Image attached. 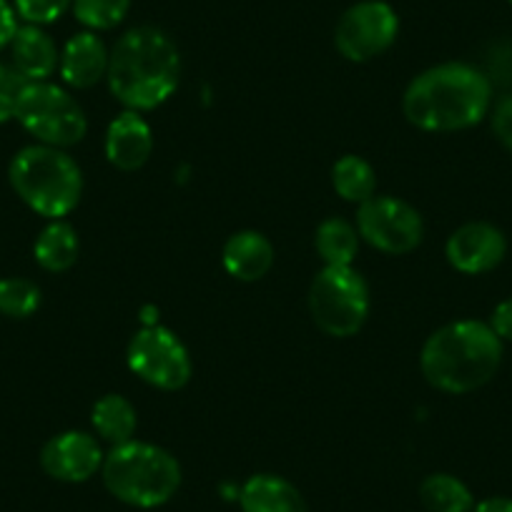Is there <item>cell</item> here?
Returning <instances> with one entry per match:
<instances>
[{
  "mask_svg": "<svg viewBox=\"0 0 512 512\" xmlns=\"http://www.w3.org/2000/svg\"><path fill=\"white\" fill-rule=\"evenodd\" d=\"M241 512H309L302 492L287 477L259 472L239 492Z\"/></svg>",
  "mask_w": 512,
  "mask_h": 512,
  "instance_id": "17",
  "label": "cell"
},
{
  "mask_svg": "<svg viewBox=\"0 0 512 512\" xmlns=\"http://www.w3.org/2000/svg\"><path fill=\"white\" fill-rule=\"evenodd\" d=\"M472 512H512L510 497H487V500L477 502Z\"/></svg>",
  "mask_w": 512,
  "mask_h": 512,
  "instance_id": "30",
  "label": "cell"
},
{
  "mask_svg": "<svg viewBox=\"0 0 512 512\" xmlns=\"http://www.w3.org/2000/svg\"><path fill=\"white\" fill-rule=\"evenodd\" d=\"M357 231L384 254H410L422 244L425 224L415 206L395 196H372L357 209Z\"/></svg>",
  "mask_w": 512,
  "mask_h": 512,
  "instance_id": "10",
  "label": "cell"
},
{
  "mask_svg": "<svg viewBox=\"0 0 512 512\" xmlns=\"http://www.w3.org/2000/svg\"><path fill=\"white\" fill-rule=\"evenodd\" d=\"M18 26H21V23H18L16 8H13L11 0H0V51L11 46Z\"/></svg>",
  "mask_w": 512,
  "mask_h": 512,
  "instance_id": "29",
  "label": "cell"
},
{
  "mask_svg": "<svg viewBox=\"0 0 512 512\" xmlns=\"http://www.w3.org/2000/svg\"><path fill=\"white\" fill-rule=\"evenodd\" d=\"M6 73H8V63L0 61V83L6 81Z\"/></svg>",
  "mask_w": 512,
  "mask_h": 512,
  "instance_id": "31",
  "label": "cell"
},
{
  "mask_svg": "<svg viewBox=\"0 0 512 512\" xmlns=\"http://www.w3.org/2000/svg\"><path fill=\"white\" fill-rule=\"evenodd\" d=\"M91 422L96 435L106 445L118 447L134 440L136 427H139V415H136V407L131 405V400H126L123 395H103L93 405Z\"/></svg>",
  "mask_w": 512,
  "mask_h": 512,
  "instance_id": "18",
  "label": "cell"
},
{
  "mask_svg": "<svg viewBox=\"0 0 512 512\" xmlns=\"http://www.w3.org/2000/svg\"><path fill=\"white\" fill-rule=\"evenodd\" d=\"M400 36V16L384 0H359L342 13L334 28V46L347 61L367 63L390 51Z\"/></svg>",
  "mask_w": 512,
  "mask_h": 512,
  "instance_id": "9",
  "label": "cell"
},
{
  "mask_svg": "<svg viewBox=\"0 0 512 512\" xmlns=\"http://www.w3.org/2000/svg\"><path fill=\"white\" fill-rule=\"evenodd\" d=\"M126 359L131 372L156 390H181L191 379L189 349L171 329L159 324H149L131 337Z\"/></svg>",
  "mask_w": 512,
  "mask_h": 512,
  "instance_id": "8",
  "label": "cell"
},
{
  "mask_svg": "<svg viewBox=\"0 0 512 512\" xmlns=\"http://www.w3.org/2000/svg\"><path fill=\"white\" fill-rule=\"evenodd\" d=\"M8 179L28 209L51 221L71 214L83 194L81 166L56 146L36 144L18 151Z\"/></svg>",
  "mask_w": 512,
  "mask_h": 512,
  "instance_id": "5",
  "label": "cell"
},
{
  "mask_svg": "<svg viewBox=\"0 0 512 512\" xmlns=\"http://www.w3.org/2000/svg\"><path fill=\"white\" fill-rule=\"evenodd\" d=\"M101 442L88 432L68 430L51 437L41 450V467L58 482H88L103 467Z\"/></svg>",
  "mask_w": 512,
  "mask_h": 512,
  "instance_id": "11",
  "label": "cell"
},
{
  "mask_svg": "<svg viewBox=\"0 0 512 512\" xmlns=\"http://www.w3.org/2000/svg\"><path fill=\"white\" fill-rule=\"evenodd\" d=\"M103 485L118 502L141 510L161 507L179 492L181 465L169 450L131 440L103 457Z\"/></svg>",
  "mask_w": 512,
  "mask_h": 512,
  "instance_id": "4",
  "label": "cell"
},
{
  "mask_svg": "<svg viewBox=\"0 0 512 512\" xmlns=\"http://www.w3.org/2000/svg\"><path fill=\"white\" fill-rule=\"evenodd\" d=\"M71 11L86 31L101 33L126 21L131 0H73Z\"/></svg>",
  "mask_w": 512,
  "mask_h": 512,
  "instance_id": "23",
  "label": "cell"
},
{
  "mask_svg": "<svg viewBox=\"0 0 512 512\" xmlns=\"http://www.w3.org/2000/svg\"><path fill=\"white\" fill-rule=\"evenodd\" d=\"M507 3H510V6H512V0H507Z\"/></svg>",
  "mask_w": 512,
  "mask_h": 512,
  "instance_id": "32",
  "label": "cell"
},
{
  "mask_svg": "<svg viewBox=\"0 0 512 512\" xmlns=\"http://www.w3.org/2000/svg\"><path fill=\"white\" fill-rule=\"evenodd\" d=\"M8 51H11L8 66L31 83L48 81L61 63V51L51 33L41 26H28V23L18 26Z\"/></svg>",
  "mask_w": 512,
  "mask_h": 512,
  "instance_id": "15",
  "label": "cell"
},
{
  "mask_svg": "<svg viewBox=\"0 0 512 512\" xmlns=\"http://www.w3.org/2000/svg\"><path fill=\"white\" fill-rule=\"evenodd\" d=\"M420 500L427 512H472L475 510V497L470 487L455 475L435 472L425 477L420 485Z\"/></svg>",
  "mask_w": 512,
  "mask_h": 512,
  "instance_id": "21",
  "label": "cell"
},
{
  "mask_svg": "<svg viewBox=\"0 0 512 512\" xmlns=\"http://www.w3.org/2000/svg\"><path fill=\"white\" fill-rule=\"evenodd\" d=\"M41 307V287L31 279H0V314L11 319H28Z\"/></svg>",
  "mask_w": 512,
  "mask_h": 512,
  "instance_id": "24",
  "label": "cell"
},
{
  "mask_svg": "<svg viewBox=\"0 0 512 512\" xmlns=\"http://www.w3.org/2000/svg\"><path fill=\"white\" fill-rule=\"evenodd\" d=\"M359 239L362 236H359L357 226L332 216L317 226L314 246H317V254L322 256L324 267H352L359 251Z\"/></svg>",
  "mask_w": 512,
  "mask_h": 512,
  "instance_id": "20",
  "label": "cell"
},
{
  "mask_svg": "<svg viewBox=\"0 0 512 512\" xmlns=\"http://www.w3.org/2000/svg\"><path fill=\"white\" fill-rule=\"evenodd\" d=\"M332 186L344 201L364 204V201L374 196V189H377V174H374L372 164H369L367 159L347 154L332 166Z\"/></svg>",
  "mask_w": 512,
  "mask_h": 512,
  "instance_id": "22",
  "label": "cell"
},
{
  "mask_svg": "<svg viewBox=\"0 0 512 512\" xmlns=\"http://www.w3.org/2000/svg\"><path fill=\"white\" fill-rule=\"evenodd\" d=\"M78 234L71 224L56 219L38 234L33 244V256H36L38 267L51 274L68 272L78 259Z\"/></svg>",
  "mask_w": 512,
  "mask_h": 512,
  "instance_id": "19",
  "label": "cell"
},
{
  "mask_svg": "<svg viewBox=\"0 0 512 512\" xmlns=\"http://www.w3.org/2000/svg\"><path fill=\"white\" fill-rule=\"evenodd\" d=\"M492 131H495L497 141L512 151V96H505L492 111Z\"/></svg>",
  "mask_w": 512,
  "mask_h": 512,
  "instance_id": "27",
  "label": "cell"
},
{
  "mask_svg": "<svg viewBox=\"0 0 512 512\" xmlns=\"http://www.w3.org/2000/svg\"><path fill=\"white\" fill-rule=\"evenodd\" d=\"M16 121L28 134L36 136L38 144L56 146V149L78 144L88 131L81 103L51 81H36L23 88Z\"/></svg>",
  "mask_w": 512,
  "mask_h": 512,
  "instance_id": "7",
  "label": "cell"
},
{
  "mask_svg": "<svg viewBox=\"0 0 512 512\" xmlns=\"http://www.w3.org/2000/svg\"><path fill=\"white\" fill-rule=\"evenodd\" d=\"M108 61H111V51L103 38L93 31H81L68 38L63 46L58 71L71 88H91L106 78Z\"/></svg>",
  "mask_w": 512,
  "mask_h": 512,
  "instance_id": "14",
  "label": "cell"
},
{
  "mask_svg": "<svg viewBox=\"0 0 512 512\" xmlns=\"http://www.w3.org/2000/svg\"><path fill=\"white\" fill-rule=\"evenodd\" d=\"M492 103V83L470 63H440L407 86L402 111L412 126L452 134L477 126Z\"/></svg>",
  "mask_w": 512,
  "mask_h": 512,
  "instance_id": "1",
  "label": "cell"
},
{
  "mask_svg": "<svg viewBox=\"0 0 512 512\" xmlns=\"http://www.w3.org/2000/svg\"><path fill=\"white\" fill-rule=\"evenodd\" d=\"M502 362V339L490 324L460 319L430 334L420 367L432 387L450 395H467L485 387Z\"/></svg>",
  "mask_w": 512,
  "mask_h": 512,
  "instance_id": "3",
  "label": "cell"
},
{
  "mask_svg": "<svg viewBox=\"0 0 512 512\" xmlns=\"http://www.w3.org/2000/svg\"><path fill=\"white\" fill-rule=\"evenodd\" d=\"M447 262L462 274H485L500 267L507 254V239L487 221H470L452 231L445 246Z\"/></svg>",
  "mask_w": 512,
  "mask_h": 512,
  "instance_id": "12",
  "label": "cell"
},
{
  "mask_svg": "<svg viewBox=\"0 0 512 512\" xmlns=\"http://www.w3.org/2000/svg\"><path fill=\"white\" fill-rule=\"evenodd\" d=\"M490 329L502 342H512V299L497 304L490 317Z\"/></svg>",
  "mask_w": 512,
  "mask_h": 512,
  "instance_id": "28",
  "label": "cell"
},
{
  "mask_svg": "<svg viewBox=\"0 0 512 512\" xmlns=\"http://www.w3.org/2000/svg\"><path fill=\"white\" fill-rule=\"evenodd\" d=\"M154 134L139 111H123L106 131V159L118 171H136L151 159Z\"/></svg>",
  "mask_w": 512,
  "mask_h": 512,
  "instance_id": "13",
  "label": "cell"
},
{
  "mask_svg": "<svg viewBox=\"0 0 512 512\" xmlns=\"http://www.w3.org/2000/svg\"><path fill=\"white\" fill-rule=\"evenodd\" d=\"M18 21L28 26H51L73 8V0H13Z\"/></svg>",
  "mask_w": 512,
  "mask_h": 512,
  "instance_id": "25",
  "label": "cell"
},
{
  "mask_svg": "<svg viewBox=\"0 0 512 512\" xmlns=\"http://www.w3.org/2000/svg\"><path fill=\"white\" fill-rule=\"evenodd\" d=\"M28 83L31 81H26L21 73H16L11 66H8L6 81L0 83V123L13 121V118H16L18 101H21V93Z\"/></svg>",
  "mask_w": 512,
  "mask_h": 512,
  "instance_id": "26",
  "label": "cell"
},
{
  "mask_svg": "<svg viewBox=\"0 0 512 512\" xmlns=\"http://www.w3.org/2000/svg\"><path fill=\"white\" fill-rule=\"evenodd\" d=\"M224 269L239 282H259L274 264V246L262 231L244 229L226 239L221 251Z\"/></svg>",
  "mask_w": 512,
  "mask_h": 512,
  "instance_id": "16",
  "label": "cell"
},
{
  "mask_svg": "<svg viewBox=\"0 0 512 512\" xmlns=\"http://www.w3.org/2000/svg\"><path fill=\"white\" fill-rule=\"evenodd\" d=\"M309 312L329 337H352L369 317V287L354 267H324L309 287Z\"/></svg>",
  "mask_w": 512,
  "mask_h": 512,
  "instance_id": "6",
  "label": "cell"
},
{
  "mask_svg": "<svg viewBox=\"0 0 512 512\" xmlns=\"http://www.w3.org/2000/svg\"><path fill=\"white\" fill-rule=\"evenodd\" d=\"M181 78L174 38L156 26H136L111 48L106 81L128 111H151L171 98Z\"/></svg>",
  "mask_w": 512,
  "mask_h": 512,
  "instance_id": "2",
  "label": "cell"
}]
</instances>
